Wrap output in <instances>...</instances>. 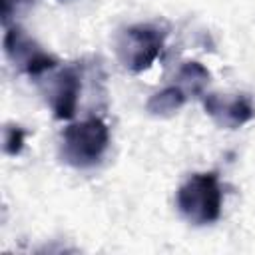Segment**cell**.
Listing matches in <instances>:
<instances>
[{"instance_id": "cell-5", "label": "cell", "mask_w": 255, "mask_h": 255, "mask_svg": "<svg viewBox=\"0 0 255 255\" xmlns=\"http://www.w3.org/2000/svg\"><path fill=\"white\" fill-rule=\"evenodd\" d=\"M82 92V74L78 66H64L48 78L46 100L56 120H72Z\"/></svg>"}, {"instance_id": "cell-9", "label": "cell", "mask_w": 255, "mask_h": 255, "mask_svg": "<svg viewBox=\"0 0 255 255\" xmlns=\"http://www.w3.org/2000/svg\"><path fill=\"white\" fill-rule=\"evenodd\" d=\"M24 141H26V131L20 126L8 124L4 128V151L8 155H18L24 147Z\"/></svg>"}, {"instance_id": "cell-11", "label": "cell", "mask_w": 255, "mask_h": 255, "mask_svg": "<svg viewBox=\"0 0 255 255\" xmlns=\"http://www.w3.org/2000/svg\"><path fill=\"white\" fill-rule=\"evenodd\" d=\"M60 2H64V0H60Z\"/></svg>"}, {"instance_id": "cell-7", "label": "cell", "mask_w": 255, "mask_h": 255, "mask_svg": "<svg viewBox=\"0 0 255 255\" xmlns=\"http://www.w3.org/2000/svg\"><path fill=\"white\" fill-rule=\"evenodd\" d=\"M185 100H187V96L183 94V90L179 86H167V88L155 92L147 100L145 110L155 118H169L183 108Z\"/></svg>"}, {"instance_id": "cell-2", "label": "cell", "mask_w": 255, "mask_h": 255, "mask_svg": "<svg viewBox=\"0 0 255 255\" xmlns=\"http://www.w3.org/2000/svg\"><path fill=\"white\" fill-rule=\"evenodd\" d=\"M177 209L193 225H211L221 217L223 191L217 173L203 171L187 177L177 189Z\"/></svg>"}, {"instance_id": "cell-10", "label": "cell", "mask_w": 255, "mask_h": 255, "mask_svg": "<svg viewBox=\"0 0 255 255\" xmlns=\"http://www.w3.org/2000/svg\"><path fill=\"white\" fill-rule=\"evenodd\" d=\"M36 0H2V24L4 28L10 26L12 20H16L20 14L28 12L34 6Z\"/></svg>"}, {"instance_id": "cell-1", "label": "cell", "mask_w": 255, "mask_h": 255, "mask_svg": "<svg viewBox=\"0 0 255 255\" xmlns=\"http://www.w3.org/2000/svg\"><path fill=\"white\" fill-rule=\"evenodd\" d=\"M108 145L110 129L106 122L98 116H92L64 128L60 155L68 165L76 169H88L102 161Z\"/></svg>"}, {"instance_id": "cell-4", "label": "cell", "mask_w": 255, "mask_h": 255, "mask_svg": "<svg viewBox=\"0 0 255 255\" xmlns=\"http://www.w3.org/2000/svg\"><path fill=\"white\" fill-rule=\"evenodd\" d=\"M4 30H6L2 38L4 54L22 74L30 78H42L44 74L54 72L58 68L56 56L42 50V46L36 40H32L20 26L10 24Z\"/></svg>"}, {"instance_id": "cell-3", "label": "cell", "mask_w": 255, "mask_h": 255, "mask_svg": "<svg viewBox=\"0 0 255 255\" xmlns=\"http://www.w3.org/2000/svg\"><path fill=\"white\" fill-rule=\"evenodd\" d=\"M165 44V32L153 24H133L120 32L116 40V54L120 64L139 74L157 60Z\"/></svg>"}, {"instance_id": "cell-6", "label": "cell", "mask_w": 255, "mask_h": 255, "mask_svg": "<svg viewBox=\"0 0 255 255\" xmlns=\"http://www.w3.org/2000/svg\"><path fill=\"white\" fill-rule=\"evenodd\" d=\"M203 110L219 128L225 129H237L255 118V106L243 94H203Z\"/></svg>"}, {"instance_id": "cell-8", "label": "cell", "mask_w": 255, "mask_h": 255, "mask_svg": "<svg viewBox=\"0 0 255 255\" xmlns=\"http://www.w3.org/2000/svg\"><path fill=\"white\" fill-rule=\"evenodd\" d=\"M209 78H211L209 70L203 64L189 60L179 66L177 76H175V80H177L175 86H179L185 96H203V90L209 84Z\"/></svg>"}]
</instances>
